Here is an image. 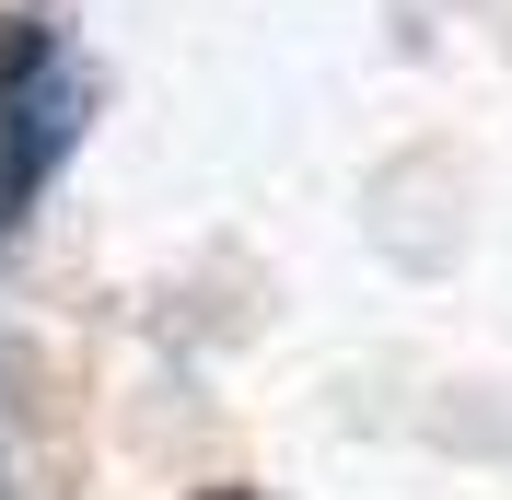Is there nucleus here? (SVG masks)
I'll list each match as a JSON object with an SVG mask.
<instances>
[{"mask_svg": "<svg viewBox=\"0 0 512 500\" xmlns=\"http://www.w3.org/2000/svg\"><path fill=\"white\" fill-rule=\"evenodd\" d=\"M70 128H82V94H70L59 47L12 24V35H0V221H12L47 175H59Z\"/></svg>", "mask_w": 512, "mask_h": 500, "instance_id": "f257e3e1", "label": "nucleus"}]
</instances>
